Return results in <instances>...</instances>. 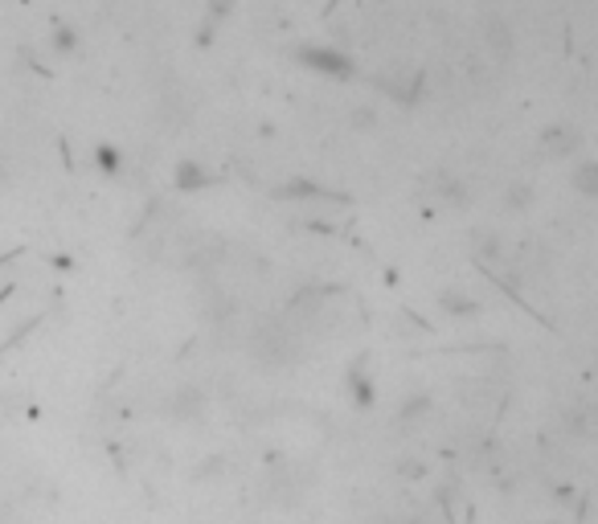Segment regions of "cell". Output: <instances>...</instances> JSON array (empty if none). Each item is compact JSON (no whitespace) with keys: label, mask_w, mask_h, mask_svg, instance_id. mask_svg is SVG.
<instances>
[{"label":"cell","mask_w":598,"mask_h":524,"mask_svg":"<svg viewBox=\"0 0 598 524\" xmlns=\"http://www.w3.org/2000/svg\"><path fill=\"white\" fill-rule=\"evenodd\" d=\"M296 58L312 74H324V78H352V58L333 50V46H299Z\"/></svg>","instance_id":"6da1fadb"},{"label":"cell","mask_w":598,"mask_h":524,"mask_svg":"<svg viewBox=\"0 0 598 524\" xmlns=\"http://www.w3.org/2000/svg\"><path fill=\"white\" fill-rule=\"evenodd\" d=\"M173 185L176 189H210L213 185V176L210 173H201L194 160H185V164H176V173H173Z\"/></svg>","instance_id":"7a4b0ae2"},{"label":"cell","mask_w":598,"mask_h":524,"mask_svg":"<svg viewBox=\"0 0 598 524\" xmlns=\"http://www.w3.org/2000/svg\"><path fill=\"white\" fill-rule=\"evenodd\" d=\"M570 180H574V189H578L582 197H595V201H598V160H586V164H578Z\"/></svg>","instance_id":"3957f363"},{"label":"cell","mask_w":598,"mask_h":524,"mask_svg":"<svg viewBox=\"0 0 598 524\" xmlns=\"http://www.w3.org/2000/svg\"><path fill=\"white\" fill-rule=\"evenodd\" d=\"M546 144L553 148V152L570 157V152L578 148V136H574V127H570V132H565V127H549V132H546Z\"/></svg>","instance_id":"277c9868"},{"label":"cell","mask_w":598,"mask_h":524,"mask_svg":"<svg viewBox=\"0 0 598 524\" xmlns=\"http://www.w3.org/2000/svg\"><path fill=\"white\" fill-rule=\"evenodd\" d=\"M95 164H99L103 173H120V164H124V152H120L115 144H99V148H95Z\"/></svg>","instance_id":"5b68a950"},{"label":"cell","mask_w":598,"mask_h":524,"mask_svg":"<svg viewBox=\"0 0 598 524\" xmlns=\"http://www.w3.org/2000/svg\"><path fill=\"white\" fill-rule=\"evenodd\" d=\"M50 46H53L58 53H74V50H78V34H74L71 25H62V29H53Z\"/></svg>","instance_id":"8992f818"},{"label":"cell","mask_w":598,"mask_h":524,"mask_svg":"<svg viewBox=\"0 0 598 524\" xmlns=\"http://www.w3.org/2000/svg\"><path fill=\"white\" fill-rule=\"evenodd\" d=\"M443 308H447V312H459V315H472L475 312L472 299H459V291H447V296H443Z\"/></svg>","instance_id":"52a82bcc"},{"label":"cell","mask_w":598,"mask_h":524,"mask_svg":"<svg viewBox=\"0 0 598 524\" xmlns=\"http://www.w3.org/2000/svg\"><path fill=\"white\" fill-rule=\"evenodd\" d=\"M528 201H533V189H528V185H512L509 201H504V205H509V210H525Z\"/></svg>","instance_id":"ba28073f"},{"label":"cell","mask_w":598,"mask_h":524,"mask_svg":"<svg viewBox=\"0 0 598 524\" xmlns=\"http://www.w3.org/2000/svg\"><path fill=\"white\" fill-rule=\"evenodd\" d=\"M352 123H357V127H373V123H377V115H373L370 107H361V111L352 115Z\"/></svg>","instance_id":"9c48e42d"}]
</instances>
